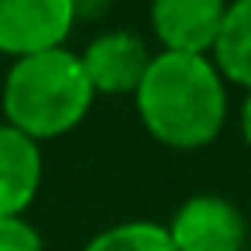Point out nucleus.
I'll return each instance as SVG.
<instances>
[{
    "label": "nucleus",
    "instance_id": "f257e3e1",
    "mask_svg": "<svg viewBox=\"0 0 251 251\" xmlns=\"http://www.w3.org/2000/svg\"><path fill=\"white\" fill-rule=\"evenodd\" d=\"M134 110L158 145L196 151L227 124V79L210 55L155 52L134 90Z\"/></svg>",
    "mask_w": 251,
    "mask_h": 251
},
{
    "label": "nucleus",
    "instance_id": "f03ea898",
    "mask_svg": "<svg viewBox=\"0 0 251 251\" xmlns=\"http://www.w3.org/2000/svg\"><path fill=\"white\" fill-rule=\"evenodd\" d=\"M93 100L97 93L86 79L79 52L66 45L11 59V69L0 86L4 121L38 145L76 131L86 121Z\"/></svg>",
    "mask_w": 251,
    "mask_h": 251
},
{
    "label": "nucleus",
    "instance_id": "7ed1b4c3",
    "mask_svg": "<svg viewBox=\"0 0 251 251\" xmlns=\"http://www.w3.org/2000/svg\"><path fill=\"white\" fill-rule=\"evenodd\" d=\"M79 18V0H0V55L25 59L62 49Z\"/></svg>",
    "mask_w": 251,
    "mask_h": 251
},
{
    "label": "nucleus",
    "instance_id": "20e7f679",
    "mask_svg": "<svg viewBox=\"0 0 251 251\" xmlns=\"http://www.w3.org/2000/svg\"><path fill=\"white\" fill-rule=\"evenodd\" d=\"M165 227L179 251H244L248 244L244 213L217 193L189 196Z\"/></svg>",
    "mask_w": 251,
    "mask_h": 251
},
{
    "label": "nucleus",
    "instance_id": "39448f33",
    "mask_svg": "<svg viewBox=\"0 0 251 251\" xmlns=\"http://www.w3.org/2000/svg\"><path fill=\"white\" fill-rule=\"evenodd\" d=\"M79 59L97 97H127V93L134 97L138 83L148 73L151 52L138 31L114 28V31H100L79 52Z\"/></svg>",
    "mask_w": 251,
    "mask_h": 251
},
{
    "label": "nucleus",
    "instance_id": "423d86ee",
    "mask_svg": "<svg viewBox=\"0 0 251 251\" xmlns=\"http://www.w3.org/2000/svg\"><path fill=\"white\" fill-rule=\"evenodd\" d=\"M230 0H151L148 21L162 52L210 55Z\"/></svg>",
    "mask_w": 251,
    "mask_h": 251
},
{
    "label": "nucleus",
    "instance_id": "0eeeda50",
    "mask_svg": "<svg viewBox=\"0 0 251 251\" xmlns=\"http://www.w3.org/2000/svg\"><path fill=\"white\" fill-rule=\"evenodd\" d=\"M42 189V145L0 121V217H21Z\"/></svg>",
    "mask_w": 251,
    "mask_h": 251
},
{
    "label": "nucleus",
    "instance_id": "6e6552de",
    "mask_svg": "<svg viewBox=\"0 0 251 251\" xmlns=\"http://www.w3.org/2000/svg\"><path fill=\"white\" fill-rule=\"evenodd\" d=\"M230 86L251 90V0H230L217 45L210 52Z\"/></svg>",
    "mask_w": 251,
    "mask_h": 251
},
{
    "label": "nucleus",
    "instance_id": "1a4fd4ad",
    "mask_svg": "<svg viewBox=\"0 0 251 251\" xmlns=\"http://www.w3.org/2000/svg\"><path fill=\"white\" fill-rule=\"evenodd\" d=\"M83 251H179V248L165 224L124 220V224H114V227L100 230L97 237H90V244Z\"/></svg>",
    "mask_w": 251,
    "mask_h": 251
},
{
    "label": "nucleus",
    "instance_id": "9d476101",
    "mask_svg": "<svg viewBox=\"0 0 251 251\" xmlns=\"http://www.w3.org/2000/svg\"><path fill=\"white\" fill-rule=\"evenodd\" d=\"M0 251H45V241L25 213L0 217Z\"/></svg>",
    "mask_w": 251,
    "mask_h": 251
},
{
    "label": "nucleus",
    "instance_id": "9b49d317",
    "mask_svg": "<svg viewBox=\"0 0 251 251\" xmlns=\"http://www.w3.org/2000/svg\"><path fill=\"white\" fill-rule=\"evenodd\" d=\"M241 134H244V145L251 148V90H248V97L241 103Z\"/></svg>",
    "mask_w": 251,
    "mask_h": 251
}]
</instances>
